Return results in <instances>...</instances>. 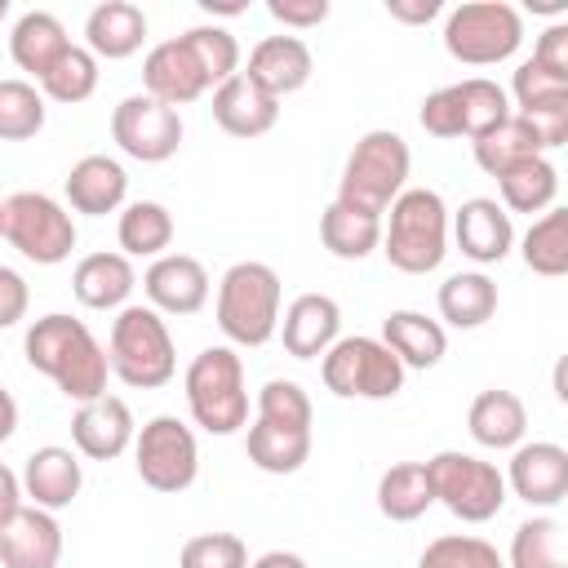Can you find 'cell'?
Listing matches in <instances>:
<instances>
[{"instance_id": "obj_1", "label": "cell", "mask_w": 568, "mask_h": 568, "mask_svg": "<svg viewBox=\"0 0 568 568\" xmlns=\"http://www.w3.org/2000/svg\"><path fill=\"white\" fill-rule=\"evenodd\" d=\"M22 355L36 373H44L75 404H89V399L106 395V377H111L106 346L75 315L49 311V315L31 320V328L22 337Z\"/></svg>"}, {"instance_id": "obj_2", "label": "cell", "mask_w": 568, "mask_h": 568, "mask_svg": "<svg viewBox=\"0 0 568 568\" xmlns=\"http://www.w3.org/2000/svg\"><path fill=\"white\" fill-rule=\"evenodd\" d=\"M382 253L404 275H430L448 257V204L430 186H404L382 222Z\"/></svg>"}, {"instance_id": "obj_3", "label": "cell", "mask_w": 568, "mask_h": 568, "mask_svg": "<svg viewBox=\"0 0 568 568\" xmlns=\"http://www.w3.org/2000/svg\"><path fill=\"white\" fill-rule=\"evenodd\" d=\"M106 364L133 390H155L173 382L178 351H173V333L164 315L151 306H120L111 320V337H106Z\"/></svg>"}, {"instance_id": "obj_4", "label": "cell", "mask_w": 568, "mask_h": 568, "mask_svg": "<svg viewBox=\"0 0 568 568\" xmlns=\"http://www.w3.org/2000/svg\"><path fill=\"white\" fill-rule=\"evenodd\" d=\"M217 328L231 346H266L280 333V275L266 262H235L217 280Z\"/></svg>"}, {"instance_id": "obj_5", "label": "cell", "mask_w": 568, "mask_h": 568, "mask_svg": "<svg viewBox=\"0 0 568 568\" xmlns=\"http://www.w3.org/2000/svg\"><path fill=\"white\" fill-rule=\"evenodd\" d=\"M408 169H413V151L395 129H368L346 164H342V182H337V200L382 217L390 209V200L408 186Z\"/></svg>"}, {"instance_id": "obj_6", "label": "cell", "mask_w": 568, "mask_h": 568, "mask_svg": "<svg viewBox=\"0 0 568 568\" xmlns=\"http://www.w3.org/2000/svg\"><path fill=\"white\" fill-rule=\"evenodd\" d=\"M191 422L209 435H235L248 426V390H244V364L231 346H204L182 377Z\"/></svg>"}, {"instance_id": "obj_7", "label": "cell", "mask_w": 568, "mask_h": 568, "mask_svg": "<svg viewBox=\"0 0 568 568\" xmlns=\"http://www.w3.org/2000/svg\"><path fill=\"white\" fill-rule=\"evenodd\" d=\"M524 44V18L506 0H466L444 18V49L466 67H497Z\"/></svg>"}, {"instance_id": "obj_8", "label": "cell", "mask_w": 568, "mask_h": 568, "mask_svg": "<svg viewBox=\"0 0 568 568\" xmlns=\"http://www.w3.org/2000/svg\"><path fill=\"white\" fill-rule=\"evenodd\" d=\"M426 479H430V497L462 524H488L506 506V475L475 453L462 448L435 453L426 462Z\"/></svg>"}, {"instance_id": "obj_9", "label": "cell", "mask_w": 568, "mask_h": 568, "mask_svg": "<svg viewBox=\"0 0 568 568\" xmlns=\"http://www.w3.org/2000/svg\"><path fill=\"white\" fill-rule=\"evenodd\" d=\"M404 364L382 346V337H337L320 355V377L337 399H395L404 390Z\"/></svg>"}, {"instance_id": "obj_10", "label": "cell", "mask_w": 568, "mask_h": 568, "mask_svg": "<svg viewBox=\"0 0 568 568\" xmlns=\"http://www.w3.org/2000/svg\"><path fill=\"white\" fill-rule=\"evenodd\" d=\"M4 240L36 266H58L75 248V217L44 191H18L4 200Z\"/></svg>"}, {"instance_id": "obj_11", "label": "cell", "mask_w": 568, "mask_h": 568, "mask_svg": "<svg viewBox=\"0 0 568 568\" xmlns=\"http://www.w3.org/2000/svg\"><path fill=\"white\" fill-rule=\"evenodd\" d=\"M133 466H138V479L155 493H186L200 475V444H195V430L173 417V413H160L151 417L138 435H133Z\"/></svg>"}, {"instance_id": "obj_12", "label": "cell", "mask_w": 568, "mask_h": 568, "mask_svg": "<svg viewBox=\"0 0 568 568\" xmlns=\"http://www.w3.org/2000/svg\"><path fill=\"white\" fill-rule=\"evenodd\" d=\"M111 138L129 160L164 164L182 146V115L146 93H129L111 111Z\"/></svg>"}, {"instance_id": "obj_13", "label": "cell", "mask_w": 568, "mask_h": 568, "mask_svg": "<svg viewBox=\"0 0 568 568\" xmlns=\"http://www.w3.org/2000/svg\"><path fill=\"white\" fill-rule=\"evenodd\" d=\"M506 493L528 506H559L568 497V448L555 439H532L510 448Z\"/></svg>"}, {"instance_id": "obj_14", "label": "cell", "mask_w": 568, "mask_h": 568, "mask_svg": "<svg viewBox=\"0 0 568 568\" xmlns=\"http://www.w3.org/2000/svg\"><path fill=\"white\" fill-rule=\"evenodd\" d=\"M448 235L457 240L462 257H470L475 266H497V262H506L510 248H515V222H510V213H506L497 200H488V195L466 200V204L448 217Z\"/></svg>"}, {"instance_id": "obj_15", "label": "cell", "mask_w": 568, "mask_h": 568, "mask_svg": "<svg viewBox=\"0 0 568 568\" xmlns=\"http://www.w3.org/2000/svg\"><path fill=\"white\" fill-rule=\"evenodd\" d=\"M142 293L160 315H195L209 302V271L191 253H164L146 266Z\"/></svg>"}, {"instance_id": "obj_16", "label": "cell", "mask_w": 568, "mask_h": 568, "mask_svg": "<svg viewBox=\"0 0 568 568\" xmlns=\"http://www.w3.org/2000/svg\"><path fill=\"white\" fill-rule=\"evenodd\" d=\"M204 89H209V75H204V67L195 62V53L186 49L182 36L160 40V44L146 53V62H142V93H146V98H155V102H164V106L178 111V106L195 102Z\"/></svg>"}, {"instance_id": "obj_17", "label": "cell", "mask_w": 568, "mask_h": 568, "mask_svg": "<svg viewBox=\"0 0 568 568\" xmlns=\"http://www.w3.org/2000/svg\"><path fill=\"white\" fill-rule=\"evenodd\" d=\"M133 435H138V426L120 395H98V399L80 404L71 417V444L89 462H115L133 444Z\"/></svg>"}, {"instance_id": "obj_18", "label": "cell", "mask_w": 568, "mask_h": 568, "mask_svg": "<svg viewBox=\"0 0 568 568\" xmlns=\"http://www.w3.org/2000/svg\"><path fill=\"white\" fill-rule=\"evenodd\" d=\"M311 71H315V58H311L306 40H297V36H266V40H257L248 49V67H244V75L266 98H275V102L297 93V89H306Z\"/></svg>"}, {"instance_id": "obj_19", "label": "cell", "mask_w": 568, "mask_h": 568, "mask_svg": "<svg viewBox=\"0 0 568 568\" xmlns=\"http://www.w3.org/2000/svg\"><path fill=\"white\" fill-rule=\"evenodd\" d=\"M62 559V524L53 510L22 506L0 528V568H58Z\"/></svg>"}, {"instance_id": "obj_20", "label": "cell", "mask_w": 568, "mask_h": 568, "mask_svg": "<svg viewBox=\"0 0 568 568\" xmlns=\"http://www.w3.org/2000/svg\"><path fill=\"white\" fill-rule=\"evenodd\" d=\"M342 337V306L328 293H297L280 320V342L293 359H315Z\"/></svg>"}, {"instance_id": "obj_21", "label": "cell", "mask_w": 568, "mask_h": 568, "mask_svg": "<svg viewBox=\"0 0 568 568\" xmlns=\"http://www.w3.org/2000/svg\"><path fill=\"white\" fill-rule=\"evenodd\" d=\"M22 497H31V506H40V510H62V506H71L75 497H80V488H84V466H80V457L71 453V448H62V444H44V448H36L31 457H27V466H22Z\"/></svg>"}, {"instance_id": "obj_22", "label": "cell", "mask_w": 568, "mask_h": 568, "mask_svg": "<svg viewBox=\"0 0 568 568\" xmlns=\"http://www.w3.org/2000/svg\"><path fill=\"white\" fill-rule=\"evenodd\" d=\"M62 191H67V204H71L75 213H84V217H106V213L124 209L129 173H124V164L111 160V155H84V160L71 164Z\"/></svg>"}, {"instance_id": "obj_23", "label": "cell", "mask_w": 568, "mask_h": 568, "mask_svg": "<svg viewBox=\"0 0 568 568\" xmlns=\"http://www.w3.org/2000/svg\"><path fill=\"white\" fill-rule=\"evenodd\" d=\"M213 120H217V129L231 133V138H262V133L275 129L280 102L266 98L244 71H235L231 80H222V84L213 89Z\"/></svg>"}, {"instance_id": "obj_24", "label": "cell", "mask_w": 568, "mask_h": 568, "mask_svg": "<svg viewBox=\"0 0 568 568\" xmlns=\"http://www.w3.org/2000/svg\"><path fill=\"white\" fill-rule=\"evenodd\" d=\"M146 44V13L133 0H102L84 18V49L93 58L120 62Z\"/></svg>"}, {"instance_id": "obj_25", "label": "cell", "mask_w": 568, "mask_h": 568, "mask_svg": "<svg viewBox=\"0 0 568 568\" xmlns=\"http://www.w3.org/2000/svg\"><path fill=\"white\" fill-rule=\"evenodd\" d=\"M138 288V271L124 253H89L71 271V293L89 311H120Z\"/></svg>"}, {"instance_id": "obj_26", "label": "cell", "mask_w": 568, "mask_h": 568, "mask_svg": "<svg viewBox=\"0 0 568 568\" xmlns=\"http://www.w3.org/2000/svg\"><path fill=\"white\" fill-rule=\"evenodd\" d=\"M466 430L479 448H493V453H506V448H519L524 444V430H528V408L515 390H501V386H488L470 399V413H466Z\"/></svg>"}, {"instance_id": "obj_27", "label": "cell", "mask_w": 568, "mask_h": 568, "mask_svg": "<svg viewBox=\"0 0 568 568\" xmlns=\"http://www.w3.org/2000/svg\"><path fill=\"white\" fill-rule=\"evenodd\" d=\"M382 346L404 368H435L448 351V333L439 320H430L422 311H390L382 320Z\"/></svg>"}, {"instance_id": "obj_28", "label": "cell", "mask_w": 568, "mask_h": 568, "mask_svg": "<svg viewBox=\"0 0 568 568\" xmlns=\"http://www.w3.org/2000/svg\"><path fill=\"white\" fill-rule=\"evenodd\" d=\"M67 44H71V36H67V27H62L49 9H27V13L13 22V31H9V58H13L18 71H27L31 80H40V75L62 58Z\"/></svg>"}, {"instance_id": "obj_29", "label": "cell", "mask_w": 568, "mask_h": 568, "mask_svg": "<svg viewBox=\"0 0 568 568\" xmlns=\"http://www.w3.org/2000/svg\"><path fill=\"white\" fill-rule=\"evenodd\" d=\"M439 320L453 328H479L497 315V284L484 271H457L439 284Z\"/></svg>"}, {"instance_id": "obj_30", "label": "cell", "mask_w": 568, "mask_h": 568, "mask_svg": "<svg viewBox=\"0 0 568 568\" xmlns=\"http://www.w3.org/2000/svg\"><path fill=\"white\" fill-rule=\"evenodd\" d=\"M115 240H120L124 257H151L155 262L173 244V213L160 200H133L120 209Z\"/></svg>"}, {"instance_id": "obj_31", "label": "cell", "mask_w": 568, "mask_h": 568, "mask_svg": "<svg viewBox=\"0 0 568 568\" xmlns=\"http://www.w3.org/2000/svg\"><path fill=\"white\" fill-rule=\"evenodd\" d=\"M320 240L333 257L342 262H359L368 257L373 248H382V217L373 213H359L342 200H333L324 213H320Z\"/></svg>"}, {"instance_id": "obj_32", "label": "cell", "mask_w": 568, "mask_h": 568, "mask_svg": "<svg viewBox=\"0 0 568 568\" xmlns=\"http://www.w3.org/2000/svg\"><path fill=\"white\" fill-rule=\"evenodd\" d=\"M497 191H501L506 213H528V217L546 213V209H555V195H559V169L546 155H532V160L515 164L510 173H501Z\"/></svg>"}, {"instance_id": "obj_33", "label": "cell", "mask_w": 568, "mask_h": 568, "mask_svg": "<svg viewBox=\"0 0 568 568\" xmlns=\"http://www.w3.org/2000/svg\"><path fill=\"white\" fill-rule=\"evenodd\" d=\"M248 462L262 475H293L306 466L311 457V430H293V426H271V422H253L248 439H244Z\"/></svg>"}, {"instance_id": "obj_34", "label": "cell", "mask_w": 568, "mask_h": 568, "mask_svg": "<svg viewBox=\"0 0 568 568\" xmlns=\"http://www.w3.org/2000/svg\"><path fill=\"white\" fill-rule=\"evenodd\" d=\"M435 506L430 497V479H426V462H395L382 479H377V510L390 524H413Z\"/></svg>"}, {"instance_id": "obj_35", "label": "cell", "mask_w": 568, "mask_h": 568, "mask_svg": "<svg viewBox=\"0 0 568 568\" xmlns=\"http://www.w3.org/2000/svg\"><path fill=\"white\" fill-rule=\"evenodd\" d=\"M470 146H475V164H479L488 178H501V173H510L515 164H524V160H532V155H546L541 142H537V133H532V124H528L524 115H515V111H510V120H501L497 129H488L484 138H475Z\"/></svg>"}, {"instance_id": "obj_36", "label": "cell", "mask_w": 568, "mask_h": 568, "mask_svg": "<svg viewBox=\"0 0 568 568\" xmlns=\"http://www.w3.org/2000/svg\"><path fill=\"white\" fill-rule=\"evenodd\" d=\"M519 257L532 275L559 280L568 271V209H546L519 240Z\"/></svg>"}, {"instance_id": "obj_37", "label": "cell", "mask_w": 568, "mask_h": 568, "mask_svg": "<svg viewBox=\"0 0 568 568\" xmlns=\"http://www.w3.org/2000/svg\"><path fill=\"white\" fill-rule=\"evenodd\" d=\"M36 89H40L49 102H62V106L84 102V98H93V89H98V58H93L84 44H67L62 58L36 80Z\"/></svg>"}, {"instance_id": "obj_38", "label": "cell", "mask_w": 568, "mask_h": 568, "mask_svg": "<svg viewBox=\"0 0 568 568\" xmlns=\"http://www.w3.org/2000/svg\"><path fill=\"white\" fill-rule=\"evenodd\" d=\"M506 568H568L559 519H550V515L524 519V524L515 528V537H510Z\"/></svg>"}, {"instance_id": "obj_39", "label": "cell", "mask_w": 568, "mask_h": 568, "mask_svg": "<svg viewBox=\"0 0 568 568\" xmlns=\"http://www.w3.org/2000/svg\"><path fill=\"white\" fill-rule=\"evenodd\" d=\"M457 102H462V138H470V142L484 138L488 129H497L501 120H510V98L488 75L457 80Z\"/></svg>"}, {"instance_id": "obj_40", "label": "cell", "mask_w": 568, "mask_h": 568, "mask_svg": "<svg viewBox=\"0 0 568 568\" xmlns=\"http://www.w3.org/2000/svg\"><path fill=\"white\" fill-rule=\"evenodd\" d=\"M44 129V93L31 80H0V142H27Z\"/></svg>"}, {"instance_id": "obj_41", "label": "cell", "mask_w": 568, "mask_h": 568, "mask_svg": "<svg viewBox=\"0 0 568 568\" xmlns=\"http://www.w3.org/2000/svg\"><path fill=\"white\" fill-rule=\"evenodd\" d=\"M182 40H186V49L195 53V62L204 67L209 89H217L222 80H231V75L240 71V40H235L226 27L200 22V27H186Z\"/></svg>"}, {"instance_id": "obj_42", "label": "cell", "mask_w": 568, "mask_h": 568, "mask_svg": "<svg viewBox=\"0 0 568 568\" xmlns=\"http://www.w3.org/2000/svg\"><path fill=\"white\" fill-rule=\"evenodd\" d=\"M417 568H506V559L497 555L493 541L475 532H444L422 550Z\"/></svg>"}, {"instance_id": "obj_43", "label": "cell", "mask_w": 568, "mask_h": 568, "mask_svg": "<svg viewBox=\"0 0 568 568\" xmlns=\"http://www.w3.org/2000/svg\"><path fill=\"white\" fill-rule=\"evenodd\" d=\"M311 417H315L311 395H306L293 377H271V382H262V390H257V422L311 430Z\"/></svg>"}, {"instance_id": "obj_44", "label": "cell", "mask_w": 568, "mask_h": 568, "mask_svg": "<svg viewBox=\"0 0 568 568\" xmlns=\"http://www.w3.org/2000/svg\"><path fill=\"white\" fill-rule=\"evenodd\" d=\"M506 98H515L510 111H519V115H528V111H546V106H568V80L541 71V67L528 58V62L515 67V75H510V93H506Z\"/></svg>"}, {"instance_id": "obj_45", "label": "cell", "mask_w": 568, "mask_h": 568, "mask_svg": "<svg viewBox=\"0 0 568 568\" xmlns=\"http://www.w3.org/2000/svg\"><path fill=\"white\" fill-rule=\"evenodd\" d=\"M178 568H248V546L235 532H195L182 541Z\"/></svg>"}, {"instance_id": "obj_46", "label": "cell", "mask_w": 568, "mask_h": 568, "mask_svg": "<svg viewBox=\"0 0 568 568\" xmlns=\"http://www.w3.org/2000/svg\"><path fill=\"white\" fill-rule=\"evenodd\" d=\"M417 120H422V129H426L430 138H462V102H457V84H444V89L426 93Z\"/></svg>"}, {"instance_id": "obj_47", "label": "cell", "mask_w": 568, "mask_h": 568, "mask_svg": "<svg viewBox=\"0 0 568 568\" xmlns=\"http://www.w3.org/2000/svg\"><path fill=\"white\" fill-rule=\"evenodd\" d=\"M532 62L559 80H568V22H550L537 44H532Z\"/></svg>"}, {"instance_id": "obj_48", "label": "cell", "mask_w": 568, "mask_h": 568, "mask_svg": "<svg viewBox=\"0 0 568 568\" xmlns=\"http://www.w3.org/2000/svg\"><path fill=\"white\" fill-rule=\"evenodd\" d=\"M266 13L293 31H311L328 18V0H266Z\"/></svg>"}, {"instance_id": "obj_49", "label": "cell", "mask_w": 568, "mask_h": 568, "mask_svg": "<svg viewBox=\"0 0 568 568\" xmlns=\"http://www.w3.org/2000/svg\"><path fill=\"white\" fill-rule=\"evenodd\" d=\"M27 280L13 271V266H0V328H13L22 315H27Z\"/></svg>"}, {"instance_id": "obj_50", "label": "cell", "mask_w": 568, "mask_h": 568, "mask_svg": "<svg viewBox=\"0 0 568 568\" xmlns=\"http://www.w3.org/2000/svg\"><path fill=\"white\" fill-rule=\"evenodd\" d=\"M439 0H386V13L404 27H426L430 18H439Z\"/></svg>"}, {"instance_id": "obj_51", "label": "cell", "mask_w": 568, "mask_h": 568, "mask_svg": "<svg viewBox=\"0 0 568 568\" xmlns=\"http://www.w3.org/2000/svg\"><path fill=\"white\" fill-rule=\"evenodd\" d=\"M22 510V479L0 462V528Z\"/></svg>"}, {"instance_id": "obj_52", "label": "cell", "mask_w": 568, "mask_h": 568, "mask_svg": "<svg viewBox=\"0 0 568 568\" xmlns=\"http://www.w3.org/2000/svg\"><path fill=\"white\" fill-rule=\"evenodd\" d=\"M248 568H306V559L293 555V550H266V555H257Z\"/></svg>"}, {"instance_id": "obj_53", "label": "cell", "mask_w": 568, "mask_h": 568, "mask_svg": "<svg viewBox=\"0 0 568 568\" xmlns=\"http://www.w3.org/2000/svg\"><path fill=\"white\" fill-rule=\"evenodd\" d=\"M13 430H18V399L0 386V444L13 439Z\"/></svg>"}, {"instance_id": "obj_54", "label": "cell", "mask_w": 568, "mask_h": 568, "mask_svg": "<svg viewBox=\"0 0 568 568\" xmlns=\"http://www.w3.org/2000/svg\"><path fill=\"white\" fill-rule=\"evenodd\" d=\"M200 9H204V13H222V18H235V13H244V0H200Z\"/></svg>"}, {"instance_id": "obj_55", "label": "cell", "mask_w": 568, "mask_h": 568, "mask_svg": "<svg viewBox=\"0 0 568 568\" xmlns=\"http://www.w3.org/2000/svg\"><path fill=\"white\" fill-rule=\"evenodd\" d=\"M528 9H537V13H568V0H528Z\"/></svg>"}, {"instance_id": "obj_56", "label": "cell", "mask_w": 568, "mask_h": 568, "mask_svg": "<svg viewBox=\"0 0 568 568\" xmlns=\"http://www.w3.org/2000/svg\"><path fill=\"white\" fill-rule=\"evenodd\" d=\"M4 18H9V0H0V22H4Z\"/></svg>"}, {"instance_id": "obj_57", "label": "cell", "mask_w": 568, "mask_h": 568, "mask_svg": "<svg viewBox=\"0 0 568 568\" xmlns=\"http://www.w3.org/2000/svg\"><path fill=\"white\" fill-rule=\"evenodd\" d=\"M0 240H4V204H0Z\"/></svg>"}]
</instances>
